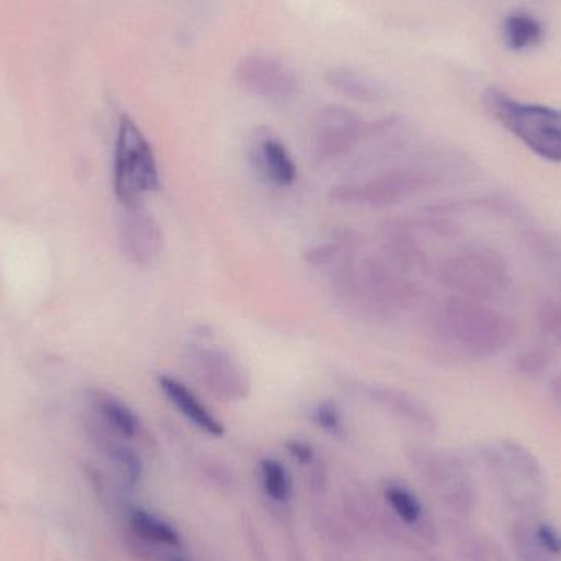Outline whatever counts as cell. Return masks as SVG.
I'll list each match as a JSON object with an SVG mask.
<instances>
[{"label": "cell", "instance_id": "1", "mask_svg": "<svg viewBox=\"0 0 561 561\" xmlns=\"http://www.w3.org/2000/svg\"><path fill=\"white\" fill-rule=\"evenodd\" d=\"M427 335L447 358L481 362L506 352L517 325L491 304L448 294L428 312Z\"/></svg>", "mask_w": 561, "mask_h": 561}, {"label": "cell", "instance_id": "2", "mask_svg": "<svg viewBox=\"0 0 561 561\" xmlns=\"http://www.w3.org/2000/svg\"><path fill=\"white\" fill-rule=\"evenodd\" d=\"M333 299L350 316L369 322L401 319L417 304V283L388 260L355 256L330 272Z\"/></svg>", "mask_w": 561, "mask_h": 561}, {"label": "cell", "instance_id": "3", "mask_svg": "<svg viewBox=\"0 0 561 561\" xmlns=\"http://www.w3.org/2000/svg\"><path fill=\"white\" fill-rule=\"evenodd\" d=\"M435 278L455 296L494 302L510 293L513 276L500 253L484 245H467L434 265Z\"/></svg>", "mask_w": 561, "mask_h": 561}, {"label": "cell", "instance_id": "4", "mask_svg": "<svg viewBox=\"0 0 561 561\" xmlns=\"http://www.w3.org/2000/svg\"><path fill=\"white\" fill-rule=\"evenodd\" d=\"M480 457L514 510L536 513L546 504L547 478L533 451L516 442L496 440L483 445Z\"/></svg>", "mask_w": 561, "mask_h": 561}, {"label": "cell", "instance_id": "5", "mask_svg": "<svg viewBox=\"0 0 561 561\" xmlns=\"http://www.w3.org/2000/svg\"><path fill=\"white\" fill-rule=\"evenodd\" d=\"M444 171L428 163L399 164L365 181H353L332 187L330 199L343 206H396L440 184Z\"/></svg>", "mask_w": 561, "mask_h": 561}, {"label": "cell", "instance_id": "6", "mask_svg": "<svg viewBox=\"0 0 561 561\" xmlns=\"http://www.w3.org/2000/svg\"><path fill=\"white\" fill-rule=\"evenodd\" d=\"M114 194L121 206L144 204L161 186L160 170L150 141L134 118L122 115L114 148Z\"/></svg>", "mask_w": 561, "mask_h": 561}, {"label": "cell", "instance_id": "7", "mask_svg": "<svg viewBox=\"0 0 561 561\" xmlns=\"http://www.w3.org/2000/svg\"><path fill=\"white\" fill-rule=\"evenodd\" d=\"M491 114L520 144L540 158L561 163V111L547 105L516 101L503 92L484 98Z\"/></svg>", "mask_w": 561, "mask_h": 561}, {"label": "cell", "instance_id": "8", "mask_svg": "<svg viewBox=\"0 0 561 561\" xmlns=\"http://www.w3.org/2000/svg\"><path fill=\"white\" fill-rule=\"evenodd\" d=\"M408 460L419 478L438 491L454 513L468 516L473 511V481L460 457L434 448L414 447L408 451Z\"/></svg>", "mask_w": 561, "mask_h": 561}, {"label": "cell", "instance_id": "9", "mask_svg": "<svg viewBox=\"0 0 561 561\" xmlns=\"http://www.w3.org/2000/svg\"><path fill=\"white\" fill-rule=\"evenodd\" d=\"M186 362L197 381L219 401L240 402L249 398L252 391L249 373L222 346L204 342L199 336L187 346Z\"/></svg>", "mask_w": 561, "mask_h": 561}, {"label": "cell", "instance_id": "10", "mask_svg": "<svg viewBox=\"0 0 561 561\" xmlns=\"http://www.w3.org/2000/svg\"><path fill=\"white\" fill-rule=\"evenodd\" d=\"M365 122L352 108L327 105L320 108L312 125V154L319 163L340 160L355 150Z\"/></svg>", "mask_w": 561, "mask_h": 561}, {"label": "cell", "instance_id": "11", "mask_svg": "<svg viewBox=\"0 0 561 561\" xmlns=\"http://www.w3.org/2000/svg\"><path fill=\"white\" fill-rule=\"evenodd\" d=\"M240 84L272 104H289L299 94V78L279 59L266 55H249L236 69Z\"/></svg>", "mask_w": 561, "mask_h": 561}, {"label": "cell", "instance_id": "12", "mask_svg": "<svg viewBox=\"0 0 561 561\" xmlns=\"http://www.w3.org/2000/svg\"><path fill=\"white\" fill-rule=\"evenodd\" d=\"M117 232L122 253L131 265L150 268L163 253V230L144 204L122 206Z\"/></svg>", "mask_w": 561, "mask_h": 561}, {"label": "cell", "instance_id": "13", "mask_svg": "<svg viewBox=\"0 0 561 561\" xmlns=\"http://www.w3.org/2000/svg\"><path fill=\"white\" fill-rule=\"evenodd\" d=\"M345 388L417 431L434 432L437 428L434 411L411 392L391 386L366 385L363 381H346Z\"/></svg>", "mask_w": 561, "mask_h": 561}, {"label": "cell", "instance_id": "14", "mask_svg": "<svg viewBox=\"0 0 561 561\" xmlns=\"http://www.w3.org/2000/svg\"><path fill=\"white\" fill-rule=\"evenodd\" d=\"M250 163L260 180L276 190H287L297 180V164L278 135L260 127L250 140Z\"/></svg>", "mask_w": 561, "mask_h": 561}, {"label": "cell", "instance_id": "15", "mask_svg": "<svg viewBox=\"0 0 561 561\" xmlns=\"http://www.w3.org/2000/svg\"><path fill=\"white\" fill-rule=\"evenodd\" d=\"M157 386L167 401L176 409L190 424L209 437L220 438L226 435V425L214 414L213 409L181 379L171 375H158Z\"/></svg>", "mask_w": 561, "mask_h": 561}, {"label": "cell", "instance_id": "16", "mask_svg": "<svg viewBox=\"0 0 561 561\" xmlns=\"http://www.w3.org/2000/svg\"><path fill=\"white\" fill-rule=\"evenodd\" d=\"M89 402L94 411L95 422L105 431L117 435L122 440L137 437L141 428L140 417L127 402L104 389H91Z\"/></svg>", "mask_w": 561, "mask_h": 561}, {"label": "cell", "instance_id": "17", "mask_svg": "<svg viewBox=\"0 0 561 561\" xmlns=\"http://www.w3.org/2000/svg\"><path fill=\"white\" fill-rule=\"evenodd\" d=\"M325 81L333 91L363 104H376L388 98V89L378 79L345 66L329 69Z\"/></svg>", "mask_w": 561, "mask_h": 561}, {"label": "cell", "instance_id": "18", "mask_svg": "<svg viewBox=\"0 0 561 561\" xmlns=\"http://www.w3.org/2000/svg\"><path fill=\"white\" fill-rule=\"evenodd\" d=\"M127 523L131 536L147 546L168 547V549H181L183 546L180 533L170 523L144 507H130L127 511Z\"/></svg>", "mask_w": 561, "mask_h": 561}, {"label": "cell", "instance_id": "19", "mask_svg": "<svg viewBox=\"0 0 561 561\" xmlns=\"http://www.w3.org/2000/svg\"><path fill=\"white\" fill-rule=\"evenodd\" d=\"M546 36L542 23L527 12L511 13L504 22V42L513 51L536 48Z\"/></svg>", "mask_w": 561, "mask_h": 561}, {"label": "cell", "instance_id": "20", "mask_svg": "<svg viewBox=\"0 0 561 561\" xmlns=\"http://www.w3.org/2000/svg\"><path fill=\"white\" fill-rule=\"evenodd\" d=\"M385 500L389 511L414 534L415 529L428 519L419 497L402 484H388L385 488Z\"/></svg>", "mask_w": 561, "mask_h": 561}, {"label": "cell", "instance_id": "21", "mask_svg": "<svg viewBox=\"0 0 561 561\" xmlns=\"http://www.w3.org/2000/svg\"><path fill=\"white\" fill-rule=\"evenodd\" d=\"M355 240L348 233H343L307 250L304 260L312 268H329L332 272L336 266L355 256Z\"/></svg>", "mask_w": 561, "mask_h": 561}, {"label": "cell", "instance_id": "22", "mask_svg": "<svg viewBox=\"0 0 561 561\" xmlns=\"http://www.w3.org/2000/svg\"><path fill=\"white\" fill-rule=\"evenodd\" d=\"M260 483H262L263 493L273 503L286 504L293 494V484H290L289 473L286 467L276 458H265L260 461Z\"/></svg>", "mask_w": 561, "mask_h": 561}, {"label": "cell", "instance_id": "23", "mask_svg": "<svg viewBox=\"0 0 561 561\" xmlns=\"http://www.w3.org/2000/svg\"><path fill=\"white\" fill-rule=\"evenodd\" d=\"M511 539L517 561H552V556L542 549L530 524H514Z\"/></svg>", "mask_w": 561, "mask_h": 561}, {"label": "cell", "instance_id": "24", "mask_svg": "<svg viewBox=\"0 0 561 561\" xmlns=\"http://www.w3.org/2000/svg\"><path fill=\"white\" fill-rule=\"evenodd\" d=\"M536 320L543 342L561 346V299L542 300L537 307Z\"/></svg>", "mask_w": 561, "mask_h": 561}, {"label": "cell", "instance_id": "25", "mask_svg": "<svg viewBox=\"0 0 561 561\" xmlns=\"http://www.w3.org/2000/svg\"><path fill=\"white\" fill-rule=\"evenodd\" d=\"M461 561H507L500 543L490 536H470L460 550Z\"/></svg>", "mask_w": 561, "mask_h": 561}, {"label": "cell", "instance_id": "26", "mask_svg": "<svg viewBox=\"0 0 561 561\" xmlns=\"http://www.w3.org/2000/svg\"><path fill=\"white\" fill-rule=\"evenodd\" d=\"M310 421L325 434L332 437H340L345 432V422H343L342 409L332 399H323L317 402L310 411Z\"/></svg>", "mask_w": 561, "mask_h": 561}, {"label": "cell", "instance_id": "27", "mask_svg": "<svg viewBox=\"0 0 561 561\" xmlns=\"http://www.w3.org/2000/svg\"><path fill=\"white\" fill-rule=\"evenodd\" d=\"M550 365V356L547 350L529 348L519 353L516 358V369L527 378H537L547 371Z\"/></svg>", "mask_w": 561, "mask_h": 561}, {"label": "cell", "instance_id": "28", "mask_svg": "<svg viewBox=\"0 0 561 561\" xmlns=\"http://www.w3.org/2000/svg\"><path fill=\"white\" fill-rule=\"evenodd\" d=\"M534 533H536L537 540H539L543 550H547V552L552 557L560 556L561 534L556 529V527L550 526V524L547 523H540L534 527Z\"/></svg>", "mask_w": 561, "mask_h": 561}, {"label": "cell", "instance_id": "29", "mask_svg": "<svg viewBox=\"0 0 561 561\" xmlns=\"http://www.w3.org/2000/svg\"><path fill=\"white\" fill-rule=\"evenodd\" d=\"M286 450L297 463L307 467L316 460L317 455L313 450L312 445L309 442L299 440V438H293V440L286 442Z\"/></svg>", "mask_w": 561, "mask_h": 561}, {"label": "cell", "instance_id": "30", "mask_svg": "<svg viewBox=\"0 0 561 561\" xmlns=\"http://www.w3.org/2000/svg\"><path fill=\"white\" fill-rule=\"evenodd\" d=\"M309 468V490L312 493H323L327 490V483H329V473H327V467L323 461L319 458L307 465Z\"/></svg>", "mask_w": 561, "mask_h": 561}, {"label": "cell", "instance_id": "31", "mask_svg": "<svg viewBox=\"0 0 561 561\" xmlns=\"http://www.w3.org/2000/svg\"><path fill=\"white\" fill-rule=\"evenodd\" d=\"M550 401L561 412V369L552 376L549 382Z\"/></svg>", "mask_w": 561, "mask_h": 561}, {"label": "cell", "instance_id": "32", "mask_svg": "<svg viewBox=\"0 0 561 561\" xmlns=\"http://www.w3.org/2000/svg\"><path fill=\"white\" fill-rule=\"evenodd\" d=\"M170 561H186V560H183V559H171Z\"/></svg>", "mask_w": 561, "mask_h": 561}, {"label": "cell", "instance_id": "33", "mask_svg": "<svg viewBox=\"0 0 561 561\" xmlns=\"http://www.w3.org/2000/svg\"><path fill=\"white\" fill-rule=\"evenodd\" d=\"M560 283H561V268H560Z\"/></svg>", "mask_w": 561, "mask_h": 561}, {"label": "cell", "instance_id": "34", "mask_svg": "<svg viewBox=\"0 0 561 561\" xmlns=\"http://www.w3.org/2000/svg\"><path fill=\"white\" fill-rule=\"evenodd\" d=\"M424 561H434V560H424Z\"/></svg>", "mask_w": 561, "mask_h": 561}]
</instances>
